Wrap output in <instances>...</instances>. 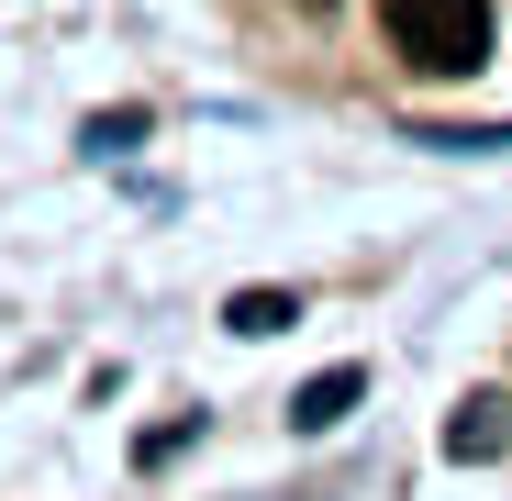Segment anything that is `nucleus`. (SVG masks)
Segmentation results:
<instances>
[{
  "instance_id": "2",
  "label": "nucleus",
  "mask_w": 512,
  "mask_h": 501,
  "mask_svg": "<svg viewBox=\"0 0 512 501\" xmlns=\"http://www.w3.org/2000/svg\"><path fill=\"white\" fill-rule=\"evenodd\" d=\"M357 390H368L357 368H323V379H312V390L290 401V424H301V435H334V424H346V412H357Z\"/></svg>"
},
{
  "instance_id": "3",
  "label": "nucleus",
  "mask_w": 512,
  "mask_h": 501,
  "mask_svg": "<svg viewBox=\"0 0 512 501\" xmlns=\"http://www.w3.org/2000/svg\"><path fill=\"white\" fill-rule=\"evenodd\" d=\"M501 435H512V401H490V390H479V401H457V424H446V446H457V457H501Z\"/></svg>"
},
{
  "instance_id": "4",
  "label": "nucleus",
  "mask_w": 512,
  "mask_h": 501,
  "mask_svg": "<svg viewBox=\"0 0 512 501\" xmlns=\"http://www.w3.org/2000/svg\"><path fill=\"white\" fill-rule=\"evenodd\" d=\"M223 323H234V334H290V323H301V290H234Z\"/></svg>"
},
{
  "instance_id": "1",
  "label": "nucleus",
  "mask_w": 512,
  "mask_h": 501,
  "mask_svg": "<svg viewBox=\"0 0 512 501\" xmlns=\"http://www.w3.org/2000/svg\"><path fill=\"white\" fill-rule=\"evenodd\" d=\"M379 23L423 78H468L490 56V0H379Z\"/></svg>"
}]
</instances>
